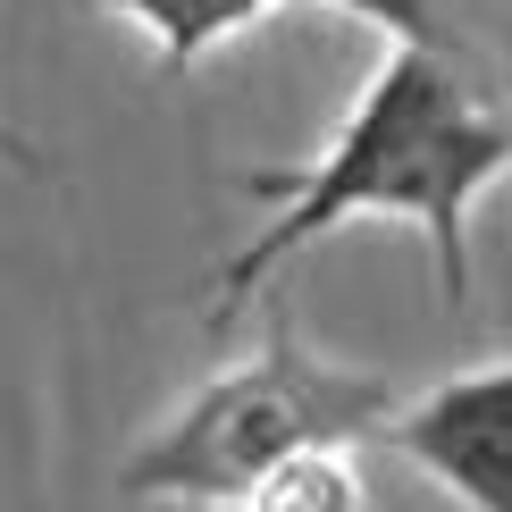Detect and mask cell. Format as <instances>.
Listing matches in <instances>:
<instances>
[{
  "label": "cell",
  "instance_id": "6da1fadb",
  "mask_svg": "<svg viewBox=\"0 0 512 512\" xmlns=\"http://www.w3.org/2000/svg\"><path fill=\"white\" fill-rule=\"evenodd\" d=\"M504 177H512V118L487 110L454 59L395 42L370 68V84L353 93V110L336 118V135L303 168H244L236 177L252 202H269V219L252 244H236L210 269L202 328L227 336L244 319V303L294 252L328 244L353 219L412 227L437 261L445 311H462L471 303V219Z\"/></svg>",
  "mask_w": 512,
  "mask_h": 512
},
{
  "label": "cell",
  "instance_id": "7a4b0ae2",
  "mask_svg": "<svg viewBox=\"0 0 512 512\" xmlns=\"http://www.w3.org/2000/svg\"><path fill=\"white\" fill-rule=\"evenodd\" d=\"M395 378L370 361H336L303 345L286 311L269 319L261 353L219 361L185 403H168L135 454L118 462L126 504H185V512H236L252 479H269L303 445H378L395 412Z\"/></svg>",
  "mask_w": 512,
  "mask_h": 512
},
{
  "label": "cell",
  "instance_id": "3957f363",
  "mask_svg": "<svg viewBox=\"0 0 512 512\" xmlns=\"http://www.w3.org/2000/svg\"><path fill=\"white\" fill-rule=\"evenodd\" d=\"M378 445L412 462L445 504L512 512V361H471L429 387H403Z\"/></svg>",
  "mask_w": 512,
  "mask_h": 512
},
{
  "label": "cell",
  "instance_id": "277c9868",
  "mask_svg": "<svg viewBox=\"0 0 512 512\" xmlns=\"http://www.w3.org/2000/svg\"><path fill=\"white\" fill-rule=\"evenodd\" d=\"M110 17H126V26L152 34L160 68H202L219 42H236L244 26H261V17L277 9V0H101ZM336 9H353V0H336Z\"/></svg>",
  "mask_w": 512,
  "mask_h": 512
},
{
  "label": "cell",
  "instance_id": "5b68a950",
  "mask_svg": "<svg viewBox=\"0 0 512 512\" xmlns=\"http://www.w3.org/2000/svg\"><path fill=\"white\" fill-rule=\"evenodd\" d=\"M236 512H370L361 445H303V454H286L269 479H252V496Z\"/></svg>",
  "mask_w": 512,
  "mask_h": 512
},
{
  "label": "cell",
  "instance_id": "8992f818",
  "mask_svg": "<svg viewBox=\"0 0 512 512\" xmlns=\"http://www.w3.org/2000/svg\"><path fill=\"white\" fill-rule=\"evenodd\" d=\"M0 160H9V168H26V177H42V168H51V160H42V152H34V143H26V135H17V126H9V118H0Z\"/></svg>",
  "mask_w": 512,
  "mask_h": 512
}]
</instances>
